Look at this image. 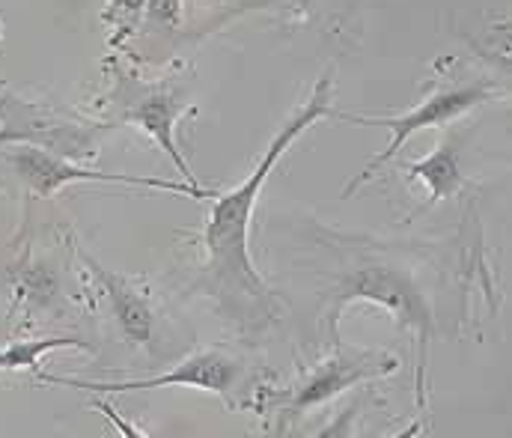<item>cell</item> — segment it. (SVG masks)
<instances>
[{"mask_svg":"<svg viewBox=\"0 0 512 438\" xmlns=\"http://www.w3.org/2000/svg\"><path fill=\"white\" fill-rule=\"evenodd\" d=\"M331 72L316 84L313 96L286 120V126L271 138L265 155L256 161L251 176L233 188L218 191L203 227V292L218 304V310L242 328H265L277 319V298L265 287L251 260V221L262 185L277 167L283 152L295 144L316 120L331 117Z\"/></svg>","mask_w":512,"mask_h":438,"instance_id":"cell-1","label":"cell"},{"mask_svg":"<svg viewBox=\"0 0 512 438\" xmlns=\"http://www.w3.org/2000/svg\"><path fill=\"white\" fill-rule=\"evenodd\" d=\"M331 307H328V334L334 343H340V313L352 301H373L382 304L387 313H393L396 325L408 331L417 340V406L426 409V364H429V343L435 334V316L420 287L396 266L384 263H364L355 266L349 275H343L331 290Z\"/></svg>","mask_w":512,"mask_h":438,"instance_id":"cell-2","label":"cell"},{"mask_svg":"<svg viewBox=\"0 0 512 438\" xmlns=\"http://www.w3.org/2000/svg\"><path fill=\"white\" fill-rule=\"evenodd\" d=\"M399 370V358L382 349H346L337 343V352L304 373L289 391L274 397L277 406V433H286L301 415L313 412L316 406H325L328 400L340 397L343 391L355 388L358 382L384 379Z\"/></svg>","mask_w":512,"mask_h":438,"instance_id":"cell-3","label":"cell"},{"mask_svg":"<svg viewBox=\"0 0 512 438\" xmlns=\"http://www.w3.org/2000/svg\"><path fill=\"white\" fill-rule=\"evenodd\" d=\"M248 373H251L248 364L224 349H200L191 358H185L179 367H173L170 373H161L152 379H126V382H87V379H66V376H51V373L36 370V376L48 385H63L75 391H90V394H126V391H152V388L182 385V388L212 391L230 403L242 400Z\"/></svg>","mask_w":512,"mask_h":438,"instance_id":"cell-4","label":"cell"},{"mask_svg":"<svg viewBox=\"0 0 512 438\" xmlns=\"http://www.w3.org/2000/svg\"><path fill=\"white\" fill-rule=\"evenodd\" d=\"M495 93H492V84L486 81H474V84H459V87H441L435 93H429L417 108L405 111V114H396V117H355V114H340L346 123H355V126H384L390 129V144L384 146L379 155L370 158V164L349 182V188L343 191V197H352L364 182H370L384 164H390L396 158V152L408 144V138L420 129H438V126H447L453 120H459L462 114H468L471 108H477L480 102H489Z\"/></svg>","mask_w":512,"mask_h":438,"instance_id":"cell-5","label":"cell"},{"mask_svg":"<svg viewBox=\"0 0 512 438\" xmlns=\"http://www.w3.org/2000/svg\"><path fill=\"white\" fill-rule=\"evenodd\" d=\"M6 161L21 179V185L36 194V197H51L69 182H111V185H137V188H155L167 194H185L191 200H206L215 197L218 191L203 188V185H188V182H170L158 176H126V173H105V170H90L81 167L45 146H15L6 149Z\"/></svg>","mask_w":512,"mask_h":438,"instance_id":"cell-6","label":"cell"},{"mask_svg":"<svg viewBox=\"0 0 512 438\" xmlns=\"http://www.w3.org/2000/svg\"><path fill=\"white\" fill-rule=\"evenodd\" d=\"M117 102L120 120L140 126L155 144L161 146L179 167L188 185H200L179 149L176 141V126L185 111H194L185 105V90L170 87V84H140L137 78H120L117 87L111 90Z\"/></svg>","mask_w":512,"mask_h":438,"instance_id":"cell-7","label":"cell"},{"mask_svg":"<svg viewBox=\"0 0 512 438\" xmlns=\"http://www.w3.org/2000/svg\"><path fill=\"white\" fill-rule=\"evenodd\" d=\"M84 263L96 275L102 292L108 295L111 310H114V319H117L123 337H126L128 343H134V346H152V337H155V313H152L149 298L137 290L131 281H126L123 275H114L111 269L99 266L93 257L84 254Z\"/></svg>","mask_w":512,"mask_h":438,"instance_id":"cell-8","label":"cell"},{"mask_svg":"<svg viewBox=\"0 0 512 438\" xmlns=\"http://www.w3.org/2000/svg\"><path fill=\"white\" fill-rule=\"evenodd\" d=\"M405 170H408V176L423 179L429 185V203L426 206L459 194L462 182H465V176H462V155H459V138L450 135L432 155H426L423 161L408 164Z\"/></svg>","mask_w":512,"mask_h":438,"instance_id":"cell-9","label":"cell"},{"mask_svg":"<svg viewBox=\"0 0 512 438\" xmlns=\"http://www.w3.org/2000/svg\"><path fill=\"white\" fill-rule=\"evenodd\" d=\"M57 349H87L81 337H45V340H18L0 349V370H39V361Z\"/></svg>","mask_w":512,"mask_h":438,"instance_id":"cell-10","label":"cell"},{"mask_svg":"<svg viewBox=\"0 0 512 438\" xmlns=\"http://www.w3.org/2000/svg\"><path fill=\"white\" fill-rule=\"evenodd\" d=\"M143 3L146 0H108L105 12H102V21L114 27L111 33V45L120 48L128 36L134 33L137 21L143 18Z\"/></svg>","mask_w":512,"mask_h":438,"instance_id":"cell-11","label":"cell"},{"mask_svg":"<svg viewBox=\"0 0 512 438\" xmlns=\"http://www.w3.org/2000/svg\"><path fill=\"white\" fill-rule=\"evenodd\" d=\"M143 9L158 30H176L182 21V0H146Z\"/></svg>","mask_w":512,"mask_h":438,"instance_id":"cell-12","label":"cell"},{"mask_svg":"<svg viewBox=\"0 0 512 438\" xmlns=\"http://www.w3.org/2000/svg\"><path fill=\"white\" fill-rule=\"evenodd\" d=\"M90 406H93L96 412H102V415H105V418H108V421H111V424L117 427V433H120V436H131V438L146 436L143 430H137V427H134L131 421H126V418H123V415H120V412H117V409H114L111 403H105V400H93Z\"/></svg>","mask_w":512,"mask_h":438,"instance_id":"cell-13","label":"cell"},{"mask_svg":"<svg viewBox=\"0 0 512 438\" xmlns=\"http://www.w3.org/2000/svg\"><path fill=\"white\" fill-rule=\"evenodd\" d=\"M251 3H268V0H251Z\"/></svg>","mask_w":512,"mask_h":438,"instance_id":"cell-14","label":"cell"}]
</instances>
